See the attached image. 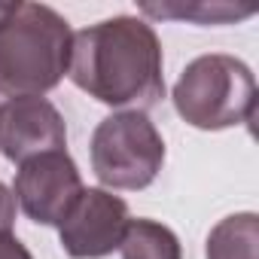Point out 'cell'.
Listing matches in <instances>:
<instances>
[{
    "label": "cell",
    "instance_id": "cell-8",
    "mask_svg": "<svg viewBox=\"0 0 259 259\" xmlns=\"http://www.w3.org/2000/svg\"><path fill=\"white\" fill-rule=\"evenodd\" d=\"M256 247H259V217L232 213L210 229L204 259H256Z\"/></svg>",
    "mask_w": 259,
    "mask_h": 259
},
{
    "label": "cell",
    "instance_id": "cell-1",
    "mask_svg": "<svg viewBox=\"0 0 259 259\" xmlns=\"http://www.w3.org/2000/svg\"><path fill=\"white\" fill-rule=\"evenodd\" d=\"M67 76L107 107L147 113L165 98L162 43L138 16L104 19L73 34Z\"/></svg>",
    "mask_w": 259,
    "mask_h": 259
},
{
    "label": "cell",
    "instance_id": "cell-5",
    "mask_svg": "<svg viewBox=\"0 0 259 259\" xmlns=\"http://www.w3.org/2000/svg\"><path fill=\"white\" fill-rule=\"evenodd\" d=\"M82 189L85 186L76 162L67 156V150H55L19 165L13 195L28 220L40 226H61Z\"/></svg>",
    "mask_w": 259,
    "mask_h": 259
},
{
    "label": "cell",
    "instance_id": "cell-2",
    "mask_svg": "<svg viewBox=\"0 0 259 259\" xmlns=\"http://www.w3.org/2000/svg\"><path fill=\"white\" fill-rule=\"evenodd\" d=\"M73 31L46 4H16L0 22V95L43 98L70 67Z\"/></svg>",
    "mask_w": 259,
    "mask_h": 259
},
{
    "label": "cell",
    "instance_id": "cell-10",
    "mask_svg": "<svg viewBox=\"0 0 259 259\" xmlns=\"http://www.w3.org/2000/svg\"><path fill=\"white\" fill-rule=\"evenodd\" d=\"M141 10L147 16H156V19H186V22H198V25H226V22H238V19L253 16V7H232V4H195V7L144 4Z\"/></svg>",
    "mask_w": 259,
    "mask_h": 259
},
{
    "label": "cell",
    "instance_id": "cell-11",
    "mask_svg": "<svg viewBox=\"0 0 259 259\" xmlns=\"http://www.w3.org/2000/svg\"><path fill=\"white\" fill-rule=\"evenodd\" d=\"M16 223V195L10 186L0 183V232H13Z\"/></svg>",
    "mask_w": 259,
    "mask_h": 259
},
{
    "label": "cell",
    "instance_id": "cell-13",
    "mask_svg": "<svg viewBox=\"0 0 259 259\" xmlns=\"http://www.w3.org/2000/svg\"><path fill=\"white\" fill-rule=\"evenodd\" d=\"M13 7H16V4H0V22H4V19L13 13Z\"/></svg>",
    "mask_w": 259,
    "mask_h": 259
},
{
    "label": "cell",
    "instance_id": "cell-3",
    "mask_svg": "<svg viewBox=\"0 0 259 259\" xmlns=\"http://www.w3.org/2000/svg\"><path fill=\"white\" fill-rule=\"evenodd\" d=\"M171 98L183 122L201 132H220L253 119L256 79L241 58L210 52L186 64Z\"/></svg>",
    "mask_w": 259,
    "mask_h": 259
},
{
    "label": "cell",
    "instance_id": "cell-7",
    "mask_svg": "<svg viewBox=\"0 0 259 259\" xmlns=\"http://www.w3.org/2000/svg\"><path fill=\"white\" fill-rule=\"evenodd\" d=\"M67 147V128L46 98H10L0 104V153L22 165L34 156Z\"/></svg>",
    "mask_w": 259,
    "mask_h": 259
},
{
    "label": "cell",
    "instance_id": "cell-12",
    "mask_svg": "<svg viewBox=\"0 0 259 259\" xmlns=\"http://www.w3.org/2000/svg\"><path fill=\"white\" fill-rule=\"evenodd\" d=\"M0 259H34V256L13 232H0Z\"/></svg>",
    "mask_w": 259,
    "mask_h": 259
},
{
    "label": "cell",
    "instance_id": "cell-4",
    "mask_svg": "<svg viewBox=\"0 0 259 259\" xmlns=\"http://www.w3.org/2000/svg\"><path fill=\"white\" fill-rule=\"evenodd\" d=\"M165 165L159 128L138 110L107 116L92 135V171L107 189H147Z\"/></svg>",
    "mask_w": 259,
    "mask_h": 259
},
{
    "label": "cell",
    "instance_id": "cell-6",
    "mask_svg": "<svg viewBox=\"0 0 259 259\" xmlns=\"http://www.w3.org/2000/svg\"><path fill=\"white\" fill-rule=\"evenodd\" d=\"M128 220V204L119 195L107 189H82L70 213L61 220L58 238L70 259H101L119 250Z\"/></svg>",
    "mask_w": 259,
    "mask_h": 259
},
{
    "label": "cell",
    "instance_id": "cell-9",
    "mask_svg": "<svg viewBox=\"0 0 259 259\" xmlns=\"http://www.w3.org/2000/svg\"><path fill=\"white\" fill-rule=\"evenodd\" d=\"M119 253L122 259H183L177 235L156 220H128Z\"/></svg>",
    "mask_w": 259,
    "mask_h": 259
}]
</instances>
